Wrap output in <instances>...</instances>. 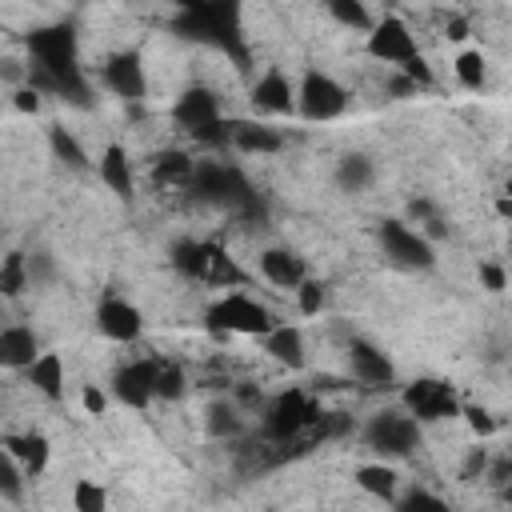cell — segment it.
Instances as JSON below:
<instances>
[{
  "instance_id": "obj_36",
  "label": "cell",
  "mask_w": 512,
  "mask_h": 512,
  "mask_svg": "<svg viewBox=\"0 0 512 512\" xmlns=\"http://www.w3.org/2000/svg\"><path fill=\"white\" fill-rule=\"evenodd\" d=\"M396 72H404L412 84H420V92H428V88H436V72L428 68V60L424 56H416V60H408L404 68H396Z\"/></svg>"
},
{
  "instance_id": "obj_41",
  "label": "cell",
  "mask_w": 512,
  "mask_h": 512,
  "mask_svg": "<svg viewBox=\"0 0 512 512\" xmlns=\"http://www.w3.org/2000/svg\"><path fill=\"white\" fill-rule=\"evenodd\" d=\"M28 272H32V288H36V284H48V280L56 276L52 256H48V252H32V256H28Z\"/></svg>"
},
{
  "instance_id": "obj_4",
  "label": "cell",
  "mask_w": 512,
  "mask_h": 512,
  "mask_svg": "<svg viewBox=\"0 0 512 512\" xmlns=\"http://www.w3.org/2000/svg\"><path fill=\"white\" fill-rule=\"evenodd\" d=\"M364 444L380 456V460H404L420 448V420L408 412H376L364 424Z\"/></svg>"
},
{
  "instance_id": "obj_17",
  "label": "cell",
  "mask_w": 512,
  "mask_h": 512,
  "mask_svg": "<svg viewBox=\"0 0 512 512\" xmlns=\"http://www.w3.org/2000/svg\"><path fill=\"white\" fill-rule=\"evenodd\" d=\"M40 360V340L28 324H8L0 332V364L12 372H28Z\"/></svg>"
},
{
  "instance_id": "obj_3",
  "label": "cell",
  "mask_w": 512,
  "mask_h": 512,
  "mask_svg": "<svg viewBox=\"0 0 512 512\" xmlns=\"http://www.w3.org/2000/svg\"><path fill=\"white\" fill-rule=\"evenodd\" d=\"M376 240H380L384 256H388L396 268H408V272H428V268L436 264V244H432V240H428L420 228H412L408 220H396V216L380 220Z\"/></svg>"
},
{
  "instance_id": "obj_6",
  "label": "cell",
  "mask_w": 512,
  "mask_h": 512,
  "mask_svg": "<svg viewBox=\"0 0 512 512\" xmlns=\"http://www.w3.org/2000/svg\"><path fill=\"white\" fill-rule=\"evenodd\" d=\"M344 108H348V92H344L340 80H332V76L320 72V68H308V72L300 76L296 112H300L304 120H336V116H344Z\"/></svg>"
},
{
  "instance_id": "obj_20",
  "label": "cell",
  "mask_w": 512,
  "mask_h": 512,
  "mask_svg": "<svg viewBox=\"0 0 512 512\" xmlns=\"http://www.w3.org/2000/svg\"><path fill=\"white\" fill-rule=\"evenodd\" d=\"M200 284H212V288H240L248 284V272L220 248V244H204V272H200Z\"/></svg>"
},
{
  "instance_id": "obj_31",
  "label": "cell",
  "mask_w": 512,
  "mask_h": 512,
  "mask_svg": "<svg viewBox=\"0 0 512 512\" xmlns=\"http://www.w3.org/2000/svg\"><path fill=\"white\" fill-rule=\"evenodd\" d=\"M72 512H108V488L96 480L72 484Z\"/></svg>"
},
{
  "instance_id": "obj_2",
  "label": "cell",
  "mask_w": 512,
  "mask_h": 512,
  "mask_svg": "<svg viewBox=\"0 0 512 512\" xmlns=\"http://www.w3.org/2000/svg\"><path fill=\"white\" fill-rule=\"evenodd\" d=\"M204 328H208L212 340H228V336H260L264 340L276 328V320H272V312L256 296H248V292H224L220 300L208 304Z\"/></svg>"
},
{
  "instance_id": "obj_14",
  "label": "cell",
  "mask_w": 512,
  "mask_h": 512,
  "mask_svg": "<svg viewBox=\"0 0 512 512\" xmlns=\"http://www.w3.org/2000/svg\"><path fill=\"white\" fill-rule=\"evenodd\" d=\"M0 448L28 472V480L40 476L48 468V460H52V444H48L44 432H4L0 436Z\"/></svg>"
},
{
  "instance_id": "obj_22",
  "label": "cell",
  "mask_w": 512,
  "mask_h": 512,
  "mask_svg": "<svg viewBox=\"0 0 512 512\" xmlns=\"http://www.w3.org/2000/svg\"><path fill=\"white\" fill-rule=\"evenodd\" d=\"M352 480H356L360 492H368V496H376V500H384V504H396V500H400V496H396V468H392L388 460L360 464V468L352 472Z\"/></svg>"
},
{
  "instance_id": "obj_7",
  "label": "cell",
  "mask_w": 512,
  "mask_h": 512,
  "mask_svg": "<svg viewBox=\"0 0 512 512\" xmlns=\"http://www.w3.org/2000/svg\"><path fill=\"white\" fill-rule=\"evenodd\" d=\"M364 48H368L372 60H384V64H392V68H404L408 60L420 56L416 36H412V28H408L400 16L376 20V28L368 32V44H364Z\"/></svg>"
},
{
  "instance_id": "obj_5",
  "label": "cell",
  "mask_w": 512,
  "mask_h": 512,
  "mask_svg": "<svg viewBox=\"0 0 512 512\" xmlns=\"http://www.w3.org/2000/svg\"><path fill=\"white\" fill-rule=\"evenodd\" d=\"M400 404L408 416H416L420 424H436V420H456L464 412L456 388L448 380H436V376H420L412 380L404 392H400Z\"/></svg>"
},
{
  "instance_id": "obj_44",
  "label": "cell",
  "mask_w": 512,
  "mask_h": 512,
  "mask_svg": "<svg viewBox=\"0 0 512 512\" xmlns=\"http://www.w3.org/2000/svg\"><path fill=\"white\" fill-rule=\"evenodd\" d=\"M388 96H392V100H408V96H420V84H412L404 72H396V76L388 80Z\"/></svg>"
},
{
  "instance_id": "obj_34",
  "label": "cell",
  "mask_w": 512,
  "mask_h": 512,
  "mask_svg": "<svg viewBox=\"0 0 512 512\" xmlns=\"http://www.w3.org/2000/svg\"><path fill=\"white\" fill-rule=\"evenodd\" d=\"M24 476H28V472H24L8 452H0V492H4V500H20Z\"/></svg>"
},
{
  "instance_id": "obj_25",
  "label": "cell",
  "mask_w": 512,
  "mask_h": 512,
  "mask_svg": "<svg viewBox=\"0 0 512 512\" xmlns=\"http://www.w3.org/2000/svg\"><path fill=\"white\" fill-rule=\"evenodd\" d=\"M372 180H376V168H372V160L364 152H348V156L336 160V184L344 192H364Z\"/></svg>"
},
{
  "instance_id": "obj_48",
  "label": "cell",
  "mask_w": 512,
  "mask_h": 512,
  "mask_svg": "<svg viewBox=\"0 0 512 512\" xmlns=\"http://www.w3.org/2000/svg\"><path fill=\"white\" fill-rule=\"evenodd\" d=\"M504 196L512 200V172H508V180H504Z\"/></svg>"
},
{
  "instance_id": "obj_47",
  "label": "cell",
  "mask_w": 512,
  "mask_h": 512,
  "mask_svg": "<svg viewBox=\"0 0 512 512\" xmlns=\"http://www.w3.org/2000/svg\"><path fill=\"white\" fill-rule=\"evenodd\" d=\"M496 208H500V216H512V200H508V196H500Z\"/></svg>"
},
{
  "instance_id": "obj_35",
  "label": "cell",
  "mask_w": 512,
  "mask_h": 512,
  "mask_svg": "<svg viewBox=\"0 0 512 512\" xmlns=\"http://www.w3.org/2000/svg\"><path fill=\"white\" fill-rule=\"evenodd\" d=\"M296 304H300V312H304V316H316V312L324 308V284L308 276V280L296 288Z\"/></svg>"
},
{
  "instance_id": "obj_40",
  "label": "cell",
  "mask_w": 512,
  "mask_h": 512,
  "mask_svg": "<svg viewBox=\"0 0 512 512\" xmlns=\"http://www.w3.org/2000/svg\"><path fill=\"white\" fill-rule=\"evenodd\" d=\"M476 276H480V284H484L488 292H504V288H508V276H504V268H500L496 260H484V264L476 268Z\"/></svg>"
},
{
  "instance_id": "obj_33",
  "label": "cell",
  "mask_w": 512,
  "mask_h": 512,
  "mask_svg": "<svg viewBox=\"0 0 512 512\" xmlns=\"http://www.w3.org/2000/svg\"><path fill=\"white\" fill-rule=\"evenodd\" d=\"M188 392V376L180 364L172 360H160V372H156V400H180Z\"/></svg>"
},
{
  "instance_id": "obj_29",
  "label": "cell",
  "mask_w": 512,
  "mask_h": 512,
  "mask_svg": "<svg viewBox=\"0 0 512 512\" xmlns=\"http://www.w3.org/2000/svg\"><path fill=\"white\" fill-rule=\"evenodd\" d=\"M328 16L352 32H372L376 28V16L360 4V0H328Z\"/></svg>"
},
{
  "instance_id": "obj_30",
  "label": "cell",
  "mask_w": 512,
  "mask_h": 512,
  "mask_svg": "<svg viewBox=\"0 0 512 512\" xmlns=\"http://www.w3.org/2000/svg\"><path fill=\"white\" fill-rule=\"evenodd\" d=\"M452 68H456V80H460L468 92H480V88L488 84V60H484V52H476V48L460 52Z\"/></svg>"
},
{
  "instance_id": "obj_13",
  "label": "cell",
  "mask_w": 512,
  "mask_h": 512,
  "mask_svg": "<svg viewBox=\"0 0 512 512\" xmlns=\"http://www.w3.org/2000/svg\"><path fill=\"white\" fill-rule=\"evenodd\" d=\"M252 108L268 112V116H292L296 112V88L280 68H268L256 84H252Z\"/></svg>"
},
{
  "instance_id": "obj_45",
  "label": "cell",
  "mask_w": 512,
  "mask_h": 512,
  "mask_svg": "<svg viewBox=\"0 0 512 512\" xmlns=\"http://www.w3.org/2000/svg\"><path fill=\"white\" fill-rule=\"evenodd\" d=\"M80 400H84V408H88L92 416H104V408H108V396H104L100 388H84V396H80Z\"/></svg>"
},
{
  "instance_id": "obj_32",
  "label": "cell",
  "mask_w": 512,
  "mask_h": 512,
  "mask_svg": "<svg viewBox=\"0 0 512 512\" xmlns=\"http://www.w3.org/2000/svg\"><path fill=\"white\" fill-rule=\"evenodd\" d=\"M396 512H452V504L444 496H436L432 488H408L400 500H396Z\"/></svg>"
},
{
  "instance_id": "obj_15",
  "label": "cell",
  "mask_w": 512,
  "mask_h": 512,
  "mask_svg": "<svg viewBox=\"0 0 512 512\" xmlns=\"http://www.w3.org/2000/svg\"><path fill=\"white\" fill-rule=\"evenodd\" d=\"M96 176H100V184H104L116 200H132L136 176H132V160H128V148H124V144H108V148L100 152Z\"/></svg>"
},
{
  "instance_id": "obj_1",
  "label": "cell",
  "mask_w": 512,
  "mask_h": 512,
  "mask_svg": "<svg viewBox=\"0 0 512 512\" xmlns=\"http://www.w3.org/2000/svg\"><path fill=\"white\" fill-rule=\"evenodd\" d=\"M172 28L184 40L196 44H212L220 52H228L236 60V68H248V52H244V32H240V8L224 4V0H196L184 4L172 20Z\"/></svg>"
},
{
  "instance_id": "obj_39",
  "label": "cell",
  "mask_w": 512,
  "mask_h": 512,
  "mask_svg": "<svg viewBox=\"0 0 512 512\" xmlns=\"http://www.w3.org/2000/svg\"><path fill=\"white\" fill-rule=\"evenodd\" d=\"M12 108L36 116V112H40V92H36L32 84H16V88H12Z\"/></svg>"
},
{
  "instance_id": "obj_42",
  "label": "cell",
  "mask_w": 512,
  "mask_h": 512,
  "mask_svg": "<svg viewBox=\"0 0 512 512\" xmlns=\"http://www.w3.org/2000/svg\"><path fill=\"white\" fill-rule=\"evenodd\" d=\"M488 472H492V484L500 488V496H504V500H512V456H504V460H500V464H492Z\"/></svg>"
},
{
  "instance_id": "obj_43",
  "label": "cell",
  "mask_w": 512,
  "mask_h": 512,
  "mask_svg": "<svg viewBox=\"0 0 512 512\" xmlns=\"http://www.w3.org/2000/svg\"><path fill=\"white\" fill-rule=\"evenodd\" d=\"M440 212H436V204L428 200V196H416V200H408V220H416L420 228L428 224V220H436Z\"/></svg>"
},
{
  "instance_id": "obj_26",
  "label": "cell",
  "mask_w": 512,
  "mask_h": 512,
  "mask_svg": "<svg viewBox=\"0 0 512 512\" xmlns=\"http://www.w3.org/2000/svg\"><path fill=\"white\" fill-rule=\"evenodd\" d=\"M32 288V272H28V256L24 252H8L0 264V292L4 300H20Z\"/></svg>"
},
{
  "instance_id": "obj_37",
  "label": "cell",
  "mask_w": 512,
  "mask_h": 512,
  "mask_svg": "<svg viewBox=\"0 0 512 512\" xmlns=\"http://www.w3.org/2000/svg\"><path fill=\"white\" fill-rule=\"evenodd\" d=\"M460 416L468 420V428H472L476 436H492V432H496L492 412H488V408H480V404H464V412H460Z\"/></svg>"
},
{
  "instance_id": "obj_12",
  "label": "cell",
  "mask_w": 512,
  "mask_h": 512,
  "mask_svg": "<svg viewBox=\"0 0 512 512\" xmlns=\"http://www.w3.org/2000/svg\"><path fill=\"white\" fill-rule=\"evenodd\" d=\"M348 372L352 380L368 384V388H388L396 384V364L372 344V340H352L348 344Z\"/></svg>"
},
{
  "instance_id": "obj_27",
  "label": "cell",
  "mask_w": 512,
  "mask_h": 512,
  "mask_svg": "<svg viewBox=\"0 0 512 512\" xmlns=\"http://www.w3.org/2000/svg\"><path fill=\"white\" fill-rule=\"evenodd\" d=\"M204 244H208V240H192V236L176 240V244L168 248V264H172L180 276L200 280V272H204Z\"/></svg>"
},
{
  "instance_id": "obj_24",
  "label": "cell",
  "mask_w": 512,
  "mask_h": 512,
  "mask_svg": "<svg viewBox=\"0 0 512 512\" xmlns=\"http://www.w3.org/2000/svg\"><path fill=\"white\" fill-rule=\"evenodd\" d=\"M48 148H52V156H56L64 168H72V172H88V168H92L88 152L80 148V140H76L64 124H48Z\"/></svg>"
},
{
  "instance_id": "obj_8",
  "label": "cell",
  "mask_w": 512,
  "mask_h": 512,
  "mask_svg": "<svg viewBox=\"0 0 512 512\" xmlns=\"http://www.w3.org/2000/svg\"><path fill=\"white\" fill-rule=\"evenodd\" d=\"M156 372H160V360L156 356H144V360H132L124 368H116L112 376V396L128 408H148L156 400Z\"/></svg>"
},
{
  "instance_id": "obj_46",
  "label": "cell",
  "mask_w": 512,
  "mask_h": 512,
  "mask_svg": "<svg viewBox=\"0 0 512 512\" xmlns=\"http://www.w3.org/2000/svg\"><path fill=\"white\" fill-rule=\"evenodd\" d=\"M444 32H448V40H464L468 36V20L464 16H448L444 20Z\"/></svg>"
},
{
  "instance_id": "obj_21",
  "label": "cell",
  "mask_w": 512,
  "mask_h": 512,
  "mask_svg": "<svg viewBox=\"0 0 512 512\" xmlns=\"http://www.w3.org/2000/svg\"><path fill=\"white\" fill-rule=\"evenodd\" d=\"M192 176H196V160L180 148H164L152 160V180L160 188H192Z\"/></svg>"
},
{
  "instance_id": "obj_9",
  "label": "cell",
  "mask_w": 512,
  "mask_h": 512,
  "mask_svg": "<svg viewBox=\"0 0 512 512\" xmlns=\"http://www.w3.org/2000/svg\"><path fill=\"white\" fill-rule=\"evenodd\" d=\"M100 76H104V88L112 96H120V100H144V92H148L144 60H140L136 48H124V52L108 56L104 68H100Z\"/></svg>"
},
{
  "instance_id": "obj_23",
  "label": "cell",
  "mask_w": 512,
  "mask_h": 512,
  "mask_svg": "<svg viewBox=\"0 0 512 512\" xmlns=\"http://www.w3.org/2000/svg\"><path fill=\"white\" fill-rule=\"evenodd\" d=\"M28 384L44 400H64V360L56 352H40V360L28 368Z\"/></svg>"
},
{
  "instance_id": "obj_11",
  "label": "cell",
  "mask_w": 512,
  "mask_h": 512,
  "mask_svg": "<svg viewBox=\"0 0 512 512\" xmlns=\"http://www.w3.org/2000/svg\"><path fill=\"white\" fill-rule=\"evenodd\" d=\"M96 328H100L108 340H116V344H136L140 332H144V316H140V308H136L132 300H124V296H104L100 308H96Z\"/></svg>"
},
{
  "instance_id": "obj_16",
  "label": "cell",
  "mask_w": 512,
  "mask_h": 512,
  "mask_svg": "<svg viewBox=\"0 0 512 512\" xmlns=\"http://www.w3.org/2000/svg\"><path fill=\"white\" fill-rule=\"evenodd\" d=\"M260 276L268 284H276V288H292L296 292L308 280V264L292 248H264L260 252Z\"/></svg>"
},
{
  "instance_id": "obj_19",
  "label": "cell",
  "mask_w": 512,
  "mask_h": 512,
  "mask_svg": "<svg viewBox=\"0 0 512 512\" xmlns=\"http://www.w3.org/2000/svg\"><path fill=\"white\" fill-rule=\"evenodd\" d=\"M264 352L276 360V364H284V368H292V372H300L304 364H308V348H304V332L296 328V324H276L264 340Z\"/></svg>"
},
{
  "instance_id": "obj_49",
  "label": "cell",
  "mask_w": 512,
  "mask_h": 512,
  "mask_svg": "<svg viewBox=\"0 0 512 512\" xmlns=\"http://www.w3.org/2000/svg\"><path fill=\"white\" fill-rule=\"evenodd\" d=\"M508 252H512V244H508Z\"/></svg>"
},
{
  "instance_id": "obj_38",
  "label": "cell",
  "mask_w": 512,
  "mask_h": 512,
  "mask_svg": "<svg viewBox=\"0 0 512 512\" xmlns=\"http://www.w3.org/2000/svg\"><path fill=\"white\" fill-rule=\"evenodd\" d=\"M492 468V460H488V448H468V456H464V464H460V476L464 480H476V476H484Z\"/></svg>"
},
{
  "instance_id": "obj_18",
  "label": "cell",
  "mask_w": 512,
  "mask_h": 512,
  "mask_svg": "<svg viewBox=\"0 0 512 512\" xmlns=\"http://www.w3.org/2000/svg\"><path fill=\"white\" fill-rule=\"evenodd\" d=\"M284 148V132L260 120H232V152L244 156H260V152H280Z\"/></svg>"
},
{
  "instance_id": "obj_10",
  "label": "cell",
  "mask_w": 512,
  "mask_h": 512,
  "mask_svg": "<svg viewBox=\"0 0 512 512\" xmlns=\"http://www.w3.org/2000/svg\"><path fill=\"white\" fill-rule=\"evenodd\" d=\"M172 120H176V128H184L188 136H196L200 128L224 120L220 96H216L212 88H204V84H188V88L176 96V104H172Z\"/></svg>"
},
{
  "instance_id": "obj_28",
  "label": "cell",
  "mask_w": 512,
  "mask_h": 512,
  "mask_svg": "<svg viewBox=\"0 0 512 512\" xmlns=\"http://www.w3.org/2000/svg\"><path fill=\"white\" fill-rule=\"evenodd\" d=\"M204 424H208V436H216V440H236V436L244 432V420H240L236 404H228V400H216V404H208V416H204Z\"/></svg>"
}]
</instances>
